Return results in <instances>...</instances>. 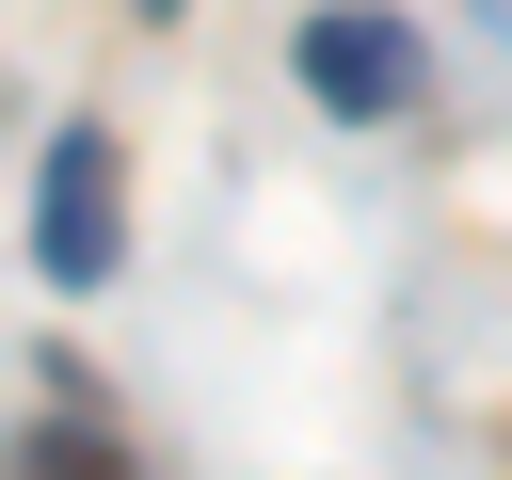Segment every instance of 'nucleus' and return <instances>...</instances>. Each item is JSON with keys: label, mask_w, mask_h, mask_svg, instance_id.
Returning a JSON list of instances; mask_svg holds the SVG:
<instances>
[{"label": "nucleus", "mask_w": 512, "mask_h": 480, "mask_svg": "<svg viewBox=\"0 0 512 480\" xmlns=\"http://www.w3.org/2000/svg\"><path fill=\"white\" fill-rule=\"evenodd\" d=\"M32 272H48V288H112V272H128V144H112V128H48Z\"/></svg>", "instance_id": "nucleus-2"}, {"label": "nucleus", "mask_w": 512, "mask_h": 480, "mask_svg": "<svg viewBox=\"0 0 512 480\" xmlns=\"http://www.w3.org/2000/svg\"><path fill=\"white\" fill-rule=\"evenodd\" d=\"M144 16H176V0H144Z\"/></svg>", "instance_id": "nucleus-5"}, {"label": "nucleus", "mask_w": 512, "mask_h": 480, "mask_svg": "<svg viewBox=\"0 0 512 480\" xmlns=\"http://www.w3.org/2000/svg\"><path fill=\"white\" fill-rule=\"evenodd\" d=\"M288 80H304L336 128H400V112L432 96V48H416V16H384V0H320V16L288 32Z\"/></svg>", "instance_id": "nucleus-1"}, {"label": "nucleus", "mask_w": 512, "mask_h": 480, "mask_svg": "<svg viewBox=\"0 0 512 480\" xmlns=\"http://www.w3.org/2000/svg\"><path fill=\"white\" fill-rule=\"evenodd\" d=\"M464 16H480V32H496V48H512V0H464Z\"/></svg>", "instance_id": "nucleus-4"}, {"label": "nucleus", "mask_w": 512, "mask_h": 480, "mask_svg": "<svg viewBox=\"0 0 512 480\" xmlns=\"http://www.w3.org/2000/svg\"><path fill=\"white\" fill-rule=\"evenodd\" d=\"M32 480H144L128 448H112V416H80V384H64V416L32 432Z\"/></svg>", "instance_id": "nucleus-3"}]
</instances>
